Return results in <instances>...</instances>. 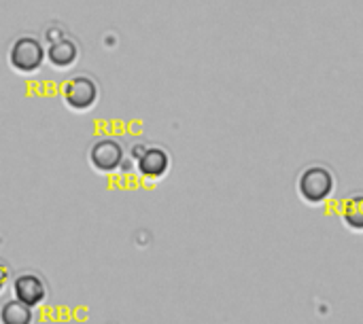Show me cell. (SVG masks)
<instances>
[{
  "instance_id": "cell-1",
  "label": "cell",
  "mask_w": 363,
  "mask_h": 324,
  "mask_svg": "<svg viewBox=\"0 0 363 324\" xmlns=\"http://www.w3.org/2000/svg\"><path fill=\"white\" fill-rule=\"evenodd\" d=\"M336 191V176L328 166L315 163L302 170L298 176V193L311 206L325 204Z\"/></svg>"
},
{
  "instance_id": "cell-2",
  "label": "cell",
  "mask_w": 363,
  "mask_h": 324,
  "mask_svg": "<svg viewBox=\"0 0 363 324\" xmlns=\"http://www.w3.org/2000/svg\"><path fill=\"white\" fill-rule=\"evenodd\" d=\"M45 64V47L36 36L23 34L9 47V66L17 74H36Z\"/></svg>"
},
{
  "instance_id": "cell-3",
  "label": "cell",
  "mask_w": 363,
  "mask_h": 324,
  "mask_svg": "<svg viewBox=\"0 0 363 324\" xmlns=\"http://www.w3.org/2000/svg\"><path fill=\"white\" fill-rule=\"evenodd\" d=\"M100 100L98 83L87 74H77L68 79L62 87V102L72 112H89Z\"/></svg>"
},
{
  "instance_id": "cell-4",
  "label": "cell",
  "mask_w": 363,
  "mask_h": 324,
  "mask_svg": "<svg viewBox=\"0 0 363 324\" xmlns=\"http://www.w3.org/2000/svg\"><path fill=\"white\" fill-rule=\"evenodd\" d=\"M89 163L96 172L100 174H115L117 170H121L123 166V144L115 138H100L91 144L89 153Z\"/></svg>"
},
{
  "instance_id": "cell-5",
  "label": "cell",
  "mask_w": 363,
  "mask_h": 324,
  "mask_svg": "<svg viewBox=\"0 0 363 324\" xmlns=\"http://www.w3.org/2000/svg\"><path fill=\"white\" fill-rule=\"evenodd\" d=\"M138 174L145 178H162L170 170V155L162 146H138V153L134 151Z\"/></svg>"
},
{
  "instance_id": "cell-6",
  "label": "cell",
  "mask_w": 363,
  "mask_h": 324,
  "mask_svg": "<svg viewBox=\"0 0 363 324\" xmlns=\"http://www.w3.org/2000/svg\"><path fill=\"white\" fill-rule=\"evenodd\" d=\"M79 59V47L72 38L68 36H57L53 40H49V47L45 49V62L64 72V70H70Z\"/></svg>"
},
{
  "instance_id": "cell-7",
  "label": "cell",
  "mask_w": 363,
  "mask_h": 324,
  "mask_svg": "<svg viewBox=\"0 0 363 324\" xmlns=\"http://www.w3.org/2000/svg\"><path fill=\"white\" fill-rule=\"evenodd\" d=\"M13 293H15V299L30 306V308H36L45 301V295H47V289L43 284V280L34 274H23L19 278H15L13 282Z\"/></svg>"
},
{
  "instance_id": "cell-8",
  "label": "cell",
  "mask_w": 363,
  "mask_h": 324,
  "mask_svg": "<svg viewBox=\"0 0 363 324\" xmlns=\"http://www.w3.org/2000/svg\"><path fill=\"white\" fill-rule=\"evenodd\" d=\"M32 320H34L32 308L17 299L6 301L0 310V324H32Z\"/></svg>"
},
{
  "instance_id": "cell-9",
  "label": "cell",
  "mask_w": 363,
  "mask_h": 324,
  "mask_svg": "<svg viewBox=\"0 0 363 324\" xmlns=\"http://www.w3.org/2000/svg\"><path fill=\"white\" fill-rule=\"evenodd\" d=\"M342 223L351 231H363V193L347 199L342 208Z\"/></svg>"
},
{
  "instance_id": "cell-10",
  "label": "cell",
  "mask_w": 363,
  "mask_h": 324,
  "mask_svg": "<svg viewBox=\"0 0 363 324\" xmlns=\"http://www.w3.org/2000/svg\"><path fill=\"white\" fill-rule=\"evenodd\" d=\"M6 282H9V272H6V267H4V265H0V293L4 291Z\"/></svg>"
}]
</instances>
